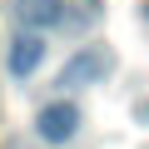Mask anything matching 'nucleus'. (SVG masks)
<instances>
[{
    "instance_id": "obj_1",
    "label": "nucleus",
    "mask_w": 149,
    "mask_h": 149,
    "mask_svg": "<svg viewBox=\"0 0 149 149\" xmlns=\"http://www.w3.org/2000/svg\"><path fill=\"white\" fill-rule=\"evenodd\" d=\"M109 70H114V55L109 45H85V50H74L60 70V90H85V85H100L109 80Z\"/></svg>"
},
{
    "instance_id": "obj_3",
    "label": "nucleus",
    "mask_w": 149,
    "mask_h": 149,
    "mask_svg": "<svg viewBox=\"0 0 149 149\" xmlns=\"http://www.w3.org/2000/svg\"><path fill=\"white\" fill-rule=\"evenodd\" d=\"M35 134H40L45 144H70L74 134H80V104H74V100H50V104H40Z\"/></svg>"
},
{
    "instance_id": "obj_2",
    "label": "nucleus",
    "mask_w": 149,
    "mask_h": 149,
    "mask_svg": "<svg viewBox=\"0 0 149 149\" xmlns=\"http://www.w3.org/2000/svg\"><path fill=\"white\" fill-rule=\"evenodd\" d=\"M10 20L20 30L50 35V30L70 25V0H10Z\"/></svg>"
},
{
    "instance_id": "obj_4",
    "label": "nucleus",
    "mask_w": 149,
    "mask_h": 149,
    "mask_svg": "<svg viewBox=\"0 0 149 149\" xmlns=\"http://www.w3.org/2000/svg\"><path fill=\"white\" fill-rule=\"evenodd\" d=\"M45 55H50L45 35H35V30H20V35L5 45V74H10V80H30V74L45 65Z\"/></svg>"
}]
</instances>
